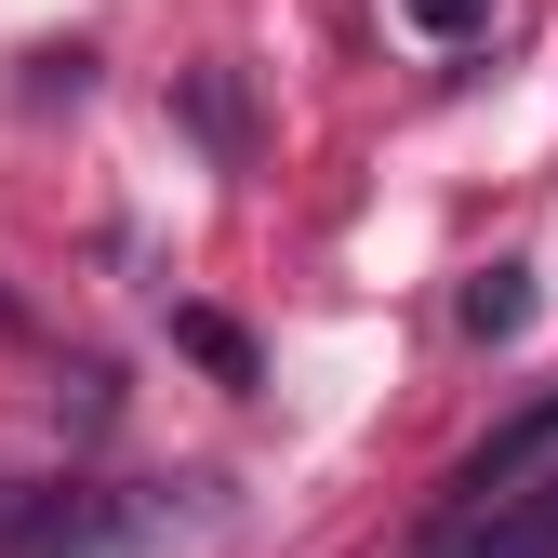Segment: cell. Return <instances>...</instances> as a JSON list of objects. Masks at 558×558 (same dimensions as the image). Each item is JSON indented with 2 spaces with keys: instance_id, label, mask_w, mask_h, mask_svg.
<instances>
[{
  "instance_id": "cell-1",
  "label": "cell",
  "mask_w": 558,
  "mask_h": 558,
  "mask_svg": "<svg viewBox=\"0 0 558 558\" xmlns=\"http://www.w3.org/2000/svg\"><path fill=\"white\" fill-rule=\"evenodd\" d=\"M199 519V478H0V558H173Z\"/></svg>"
},
{
  "instance_id": "cell-4",
  "label": "cell",
  "mask_w": 558,
  "mask_h": 558,
  "mask_svg": "<svg viewBox=\"0 0 558 558\" xmlns=\"http://www.w3.org/2000/svg\"><path fill=\"white\" fill-rule=\"evenodd\" d=\"M465 332H478V345H506V332H532V279H519V266H493V279H465Z\"/></svg>"
},
{
  "instance_id": "cell-3",
  "label": "cell",
  "mask_w": 558,
  "mask_h": 558,
  "mask_svg": "<svg viewBox=\"0 0 558 558\" xmlns=\"http://www.w3.org/2000/svg\"><path fill=\"white\" fill-rule=\"evenodd\" d=\"M532 465H558V386H545V399L519 412V426H493V439L465 452V478H452V493H465V506H478V493H519Z\"/></svg>"
},
{
  "instance_id": "cell-5",
  "label": "cell",
  "mask_w": 558,
  "mask_h": 558,
  "mask_svg": "<svg viewBox=\"0 0 558 558\" xmlns=\"http://www.w3.org/2000/svg\"><path fill=\"white\" fill-rule=\"evenodd\" d=\"M399 14L426 27V40H478V27H493V0H399Z\"/></svg>"
},
{
  "instance_id": "cell-2",
  "label": "cell",
  "mask_w": 558,
  "mask_h": 558,
  "mask_svg": "<svg viewBox=\"0 0 558 558\" xmlns=\"http://www.w3.org/2000/svg\"><path fill=\"white\" fill-rule=\"evenodd\" d=\"M426 558H558V465L519 478V493H478L465 519H439Z\"/></svg>"
}]
</instances>
